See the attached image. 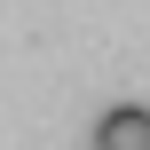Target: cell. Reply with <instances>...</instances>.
Here are the masks:
<instances>
[{"instance_id": "6da1fadb", "label": "cell", "mask_w": 150, "mask_h": 150, "mask_svg": "<svg viewBox=\"0 0 150 150\" xmlns=\"http://www.w3.org/2000/svg\"><path fill=\"white\" fill-rule=\"evenodd\" d=\"M95 150H150V103H111L95 119Z\"/></svg>"}]
</instances>
